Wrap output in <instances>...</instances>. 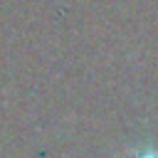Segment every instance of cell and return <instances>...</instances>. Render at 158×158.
Returning a JSON list of instances; mask_svg holds the SVG:
<instances>
[{"instance_id": "6da1fadb", "label": "cell", "mask_w": 158, "mask_h": 158, "mask_svg": "<svg viewBox=\"0 0 158 158\" xmlns=\"http://www.w3.org/2000/svg\"><path fill=\"white\" fill-rule=\"evenodd\" d=\"M143 158H158V156H143Z\"/></svg>"}]
</instances>
